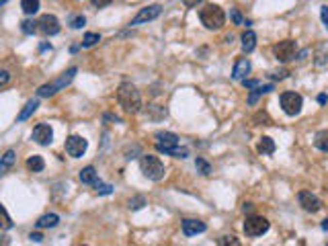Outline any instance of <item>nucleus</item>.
<instances>
[{
  "label": "nucleus",
  "instance_id": "f257e3e1",
  "mask_svg": "<svg viewBox=\"0 0 328 246\" xmlns=\"http://www.w3.org/2000/svg\"><path fill=\"white\" fill-rule=\"evenodd\" d=\"M117 101L125 109L130 115H135L142 111V97L140 90L135 88L131 82H121L119 88H117Z\"/></svg>",
  "mask_w": 328,
  "mask_h": 246
},
{
  "label": "nucleus",
  "instance_id": "f03ea898",
  "mask_svg": "<svg viewBox=\"0 0 328 246\" xmlns=\"http://www.w3.org/2000/svg\"><path fill=\"white\" fill-rule=\"evenodd\" d=\"M199 19H201V25L205 29L220 31L226 25V13L217 4H205L201 11H199Z\"/></svg>",
  "mask_w": 328,
  "mask_h": 246
},
{
  "label": "nucleus",
  "instance_id": "7ed1b4c3",
  "mask_svg": "<svg viewBox=\"0 0 328 246\" xmlns=\"http://www.w3.org/2000/svg\"><path fill=\"white\" fill-rule=\"evenodd\" d=\"M140 170L144 172L146 179L150 180H162L164 179V164L158 156H152V154H142L140 158Z\"/></svg>",
  "mask_w": 328,
  "mask_h": 246
},
{
  "label": "nucleus",
  "instance_id": "20e7f679",
  "mask_svg": "<svg viewBox=\"0 0 328 246\" xmlns=\"http://www.w3.org/2000/svg\"><path fill=\"white\" fill-rule=\"evenodd\" d=\"M76 72H78L76 68H68L60 78H56L53 82H48V84H43V86H39L37 88V97H53L56 93H60V90H64L72 80H74Z\"/></svg>",
  "mask_w": 328,
  "mask_h": 246
},
{
  "label": "nucleus",
  "instance_id": "39448f33",
  "mask_svg": "<svg viewBox=\"0 0 328 246\" xmlns=\"http://www.w3.org/2000/svg\"><path fill=\"white\" fill-rule=\"evenodd\" d=\"M269 228H271V224L267 217L250 215V217H246V222H244V234L248 236V238H259V236L269 232Z\"/></svg>",
  "mask_w": 328,
  "mask_h": 246
},
{
  "label": "nucleus",
  "instance_id": "423d86ee",
  "mask_svg": "<svg viewBox=\"0 0 328 246\" xmlns=\"http://www.w3.org/2000/svg\"><path fill=\"white\" fill-rule=\"evenodd\" d=\"M279 103H281V109H283L285 115L295 117V115H299V111H302L304 98H302V95H297V93H283L281 98H279Z\"/></svg>",
  "mask_w": 328,
  "mask_h": 246
},
{
  "label": "nucleus",
  "instance_id": "0eeeda50",
  "mask_svg": "<svg viewBox=\"0 0 328 246\" xmlns=\"http://www.w3.org/2000/svg\"><path fill=\"white\" fill-rule=\"evenodd\" d=\"M295 53H297V45L294 39H285V41H279L275 48H273V56H275L279 62H291L295 58Z\"/></svg>",
  "mask_w": 328,
  "mask_h": 246
},
{
  "label": "nucleus",
  "instance_id": "6e6552de",
  "mask_svg": "<svg viewBox=\"0 0 328 246\" xmlns=\"http://www.w3.org/2000/svg\"><path fill=\"white\" fill-rule=\"evenodd\" d=\"M64 148H66L68 156L80 158V156H84V152H86V148H88V142L82 138V135H70V138H66Z\"/></svg>",
  "mask_w": 328,
  "mask_h": 246
},
{
  "label": "nucleus",
  "instance_id": "1a4fd4ad",
  "mask_svg": "<svg viewBox=\"0 0 328 246\" xmlns=\"http://www.w3.org/2000/svg\"><path fill=\"white\" fill-rule=\"evenodd\" d=\"M160 15H162V6H160V4H150V6L142 8V11L133 16L131 23H130V27H138V25H144V23H150V21H154V19H158Z\"/></svg>",
  "mask_w": 328,
  "mask_h": 246
},
{
  "label": "nucleus",
  "instance_id": "9d476101",
  "mask_svg": "<svg viewBox=\"0 0 328 246\" xmlns=\"http://www.w3.org/2000/svg\"><path fill=\"white\" fill-rule=\"evenodd\" d=\"M60 29H62L60 21H58L53 15H43V16H39V21H37V33L45 35V37H51V35H58Z\"/></svg>",
  "mask_w": 328,
  "mask_h": 246
},
{
  "label": "nucleus",
  "instance_id": "9b49d317",
  "mask_svg": "<svg viewBox=\"0 0 328 246\" xmlns=\"http://www.w3.org/2000/svg\"><path fill=\"white\" fill-rule=\"evenodd\" d=\"M31 138H33L35 144H39V146H49L53 142V130L48 123H39V125L33 127Z\"/></svg>",
  "mask_w": 328,
  "mask_h": 246
},
{
  "label": "nucleus",
  "instance_id": "f8f14e48",
  "mask_svg": "<svg viewBox=\"0 0 328 246\" xmlns=\"http://www.w3.org/2000/svg\"><path fill=\"white\" fill-rule=\"evenodd\" d=\"M297 201H299V205H302L306 212H310V213L320 212V207H322V201H320V199H318L314 193H310V191H299Z\"/></svg>",
  "mask_w": 328,
  "mask_h": 246
},
{
  "label": "nucleus",
  "instance_id": "ddd939ff",
  "mask_svg": "<svg viewBox=\"0 0 328 246\" xmlns=\"http://www.w3.org/2000/svg\"><path fill=\"white\" fill-rule=\"evenodd\" d=\"M154 144H156V150L172 148V146H179V135L172 131H156L154 133Z\"/></svg>",
  "mask_w": 328,
  "mask_h": 246
},
{
  "label": "nucleus",
  "instance_id": "4468645a",
  "mask_svg": "<svg viewBox=\"0 0 328 246\" xmlns=\"http://www.w3.org/2000/svg\"><path fill=\"white\" fill-rule=\"evenodd\" d=\"M205 230H207V226L201 220H183V234L185 236H197V234H203Z\"/></svg>",
  "mask_w": 328,
  "mask_h": 246
},
{
  "label": "nucleus",
  "instance_id": "2eb2a0df",
  "mask_svg": "<svg viewBox=\"0 0 328 246\" xmlns=\"http://www.w3.org/2000/svg\"><path fill=\"white\" fill-rule=\"evenodd\" d=\"M250 60L248 58H240L238 62L234 64V70H232V78L234 80H244L246 74H250Z\"/></svg>",
  "mask_w": 328,
  "mask_h": 246
},
{
  "label": "nucleus",
  "instance_id": "dca6fc26",
  "mask_svg": "<svg viewBox=\"0 0 328 246\" xmlns=\"http://www.w3.org/2000/svg\"><path fill=\"white\" fill-rule=\"evenodd\" d=\"M254 48H257V33L254 31H244L242 33V51L244 53H250L254 51Z\"/></svg>",
  "mask_w": 328,
  "mask_h": 246
},
{
  "label": "nucleus",
  "instance_id": "f3484780",
  "mask_svg": "<svg viewBox=\"0 0 328 246\" xmlns=\"http://www.w3.org/2000/svg\"><path fill=\"white\" fill-rule=\"evenodd\" d=\"M37 107H39V101H37V98H31V101H27V105L23 107V111L16 115V121H19V123H21V121H27L35 111H37Z\"/></svg>",
  "mask_w": 328,
  "mask_h": 246
},
{
  "label": "nucleus",
  "instance_id": "a211bd4d",
  "mask_svg": "<svg viewBox=\"0 0 328 246\" xmlns=\"http://www.w3.org/2000/svg\"><path fill=\"white\" fill-rule=\"evenodd\" d=\"M60 224V215H56V213H45V215H41L37 222H35V226L37 228H56Z\"/></svg>",
  "mask_w": 328,
  "mask_h": 246
},
{
  "label": "nucleus",
  "instance_id": "6ab92c4d",
  "mask_svg": "<svg viewBox=\"0 0 328 246\" xmlns=\"http://www.w3.org/2000/svg\"><path fill=\"white\" fill-rule=\"evenodd\" d=\"M78 177H80V183H84V185H95L97 180H98L95 166H86V168H82Z\"/></svg>",
  "mask_w": 328,
  "mask_h": 246
},
{
  "label": "nucleus",
  "instance_id": "aec40b11",
  "mask_svg": "<svg viewBox=\"0 0 328 246\" xmlns=\"http://www.w3.org/2000/svg\"><path fill=\"white\" fill-rule=\"evenodd\" d=\"M257 150L261 154H267V156H269V154H273V152L277 150V146H275V142L269 138V135H262V138L259 140V144H257Z\"/></svg>",
  "mask_w": 328,
  "mask_h": 246
},
{
  "label": "nucleus",
  "instance_id": "412c9836",
  "mask_svg": "<svg viewBox=\"0 0 328 246\" xmlns=\"http://www.w3.org/2000/svg\"><path fill=\"white\" fill-rule=\"evenodd\" d=\"M160 154H168L172 158H187L189 156V148H180V146H172V148H162L158 150Z\"/></svg>",
  "mask_w": 328,
  "mask_h": 246
},
{
  "label": "nucleus",
  "instance_id": "4be33fe9",
  "mask_svg": "<svg viewBox=\"0 0 328 246\" xmlns=\"http://www.w3.org/2000/svg\"><path fill=\"white\" fill-rule=\"evenodd\" d=\"M314 146L320 152H326L328 154V130H324V131H318L316 133V138H314Z\"/></svg>",
  "mask_w": 328,
  "mask_h": 246
},
{
  "label": "nucleus",
  "instance_id": "5701e85b",
  "mask_svg": "<svg viewBox=\"0 0 328 246\" xmlns=\"http://www.w3.org/2000/svg\"><path fill=\"white\" fill-rule=\"evenodd\" d=\"M15 160H16V154H15V150H6L4 152V156H2V160H0V170L2 172H6L8 168L15 164Z\"/></svg>",
  "mask_w": 328,
  "mask_h": 246
},
{
  "label": "nucleus",
  "instance_id": "b1692460",
  "mask_svg": "<svg viewBox=\"0 0 328 246\" xmlns=\"http://www.w3.org/2000/svg\"><path fill=\"white\" fill-rule=\"evenodd\" d=\"M195 168H197L199 175H203V177H209V175H212V164H209L205 158H201V156H197V158H195Z\"/></svg>",
  "mask_w": 328,
  "mask_h": 246
},
{
  "label": "nucleus",
  "instance_id": "393cba45",
  "mask_svg": "<svg viewBox=\"0 0 328 246\" xmlns=\"http://www.w3.org/2000/svg\"><path fill=\"white\" fill-rule=\"evenodd\" d=\"M27 166L33 172H41L45 168V160L41 156H37V154H33V156H29V160H27Z\"/></svg>",
  "mask_w": 328,
  "mask_h": 246
},
{
  "label": "nucleus",
  "instance_id": "a878e982",
  "mask_svg": "<svg viewBox=\"0 0 328 246\" xmlns=\"http://www.w3.org/2000/svg\"><path fill=\"white\" fill-rule=\"evenodd\" d=\"M21 8L25 15H35L39 11V0H21Z\"/></svg>",
  "mask_w": 328,
  "mask_h": 246
},
{
  "label": "nucleus",
  "instance_id": "bb28decb",
  "mask_svg": "<svg viewBox=\"0 0 328 246\" xmlns=\"http://www.w3.org/2000/svg\"><path fill=\"white\" fill-rule=\"evenodd\" d=\"M98 41H101V35H98V33H93V31H88L84 37H82V48H93V45H97Z\"/></svg>",
  "mask_w": 328,
  "mask_h": 246
},
{
  "label": "nucleus",
  "instance_id": "cd10ccee",
  "mask_svg": "<svg viewBox=\"0 0 328 246\" xmlns=\"http://www.w3.org/2000/svg\"><path fill=\"white\" fill-rule=\"evenodd\" d=\"M21 31H23L25 35H33V33H37V21H31V19L21 21Z\"/></svg>",
  "mask_w": 328,
  "mask_h": 246
},
{
  "label": "nucleus",
  "instance_id": "c85d7f7f",
  "mask_svg": "<svg viewBox=\"0 0 328 246\" xmlns=\"http://www.w3.org/2000/svg\"><path fill=\"white\" fill-rule=\"evenodd\" d=\"M68 25H70V29H82V27L86 25V19H84V15H76V16H72Z\"/></svg>",
  "mask_w": 328,
  "mask_h": 246
},
{
  "label": "nucleus",
  "instance_id": "c756f323",
  "mask_svg": "<svg viewBox=\"0 0 328 246\" xmlns=\"http://www.w3.org/2000/svg\"><path fill=\"white\" fill-rule=\"evenodd\" d=\"M230 16H232L234 25H246V27H248V25H252L250 21H244V19H242V15H240V11H238V8H232V11H230Z\"/></svg>",
  "mask_w": 328,
  "mask_h": 246
},
{
  "label": "nucleus",
  "instance_id": "7c9ffc66",
  "mask_svg": "<svg viewBox=\"0 0 328 246\" xmlns=\"http://www.w3.org/2000/svg\"><path fill=\"white\" fill-rule=\"evenodd\" d=\"M314 64H316V66H328V51L326 49H320V51H318L316 53V58H314Z\"/></svg>",
  "mask_w": 328,
  "mask_h": 246
},
{
  "label": "nucleus",
  "instance_id": "2f4dec72",
  "mask_svg": "<svg viewBox=\"0 0 328 246\" xmlns=\"http://www.w3.org/2000/svg\"><path fill=\"white\" fill-rule=\"evenodd\" d=\"M95 191H97L98 195H111L113 193V187L101 183V180H97V183H95Z\"/></svg>",
  "mask_w": 328,
  "mask_h": 246
},
{
  "label": "nucleus",
  "instance_id": "473e14b6",
  "mask_svg": "<svg viewBox=\"0 0 328 246\" xmlns=\"http://www.w3.org/2000/svg\"><path fill=\"white\" fill-rule=\"evenodd\" d=\"M0 215H2V230H11L13 228V220H11V215H8L6 212V207H0Z\"/></svg>",
  "mask_w": 328,
  "mask_h": 246
},
{
  "label": "nucleus",
  "instance_id": "72a5a7b5",
  "mask_svg": "<svg viewBox=\"0 0 328 246\" xmlns=\"http://www.w3.org/2000/svg\"><path fill=\"white\" fill-rule=\"evenodd\" d=\"M144 205H146V199H144L142 195H138V197L130 199V205H127V207H130V209H133V212H135V209H142Z\"/></svg>",
  "mask_w": 328,
  "mask_h": 246
},
{
  "label": "nucleus",
  "instance_id": "f704fd0d",
  "mask_svg": "<svg viewBox=\"0 0 328 246\" xmlns=\"http://www.w3.org/2000/svg\"><path fill=\"white\" fill-rule=\"evenodd\" d=\"M217 244H234V246H240V240H236L234 236H224V238L217 240Z\"/></svg>",
  "mask_w": 328,
  "mask_h": 246
},
{
  "label": "nucleus",
  "instance_id": "c9c22d12",
  "mask_svg": "<svg viewBox=\"0 0 328 246\" xmlns=\"http://www.w3.org/2000/svg\"><path fill=\"white\" fill-rule=\"evenodd\" d=\"M269 76H271L273 80H283V78L289 76V72H287V70H279V72H271Z\"/></svg>",
  "mask_w": 328,
  "mask_h": 246
},
{
  "label": "nucleus",
  "instance_id": "e433bc0d",
  "mask_svg": "<svg viewBox=\"0 0 328 246\" xmlns=\"http://www.w3.org/2000/svg\"><path fill=\"white\" fill-rule=\"evenodd\" d=\"M254 121H265V125H269V115L267 113H257V115H254Z\"/></svg>",
  "mask_w": 328,
  "mask_h": 246
},
{
  "label": "nucleus",
  "instance_id": "4c0bfd02",
  "mask_svg": "<svg viewBox=\"0 0 328 246\" xmlns=\"http://www.w3.org/2000/svg\"><path fill=\"white\" fill-rule=\"evenodd\" d=\"M180 2H183L187 8H195L199 2H201V0H180Z\"/></svg>",
  "mask_w": 328,
  "mask_h": 246
},
{
  "label": "nucleus",
  "instance_id": "58836bf2",
  "mask_svg": "<svg viewBox=\"0 0 328 246\" xmlns=\"http://www.w3.org/2000/svg\"><path fill=\"white\" fill-rule=\"evenodd\" d=\"M29 240H31V242H41L43 236H41L39 232H31V234H29Z\"/></svg>",
  "mask_w": 328,
  "mask_h": 246
},
{
  "label": "nucleus",
  "instance_id": "ea45409f",
  "mask_svg": "<svg viewBox=\"0 0 328 246\" xmlns=\"http://www.w3.org/2000/svg\"><path fill=\"white\" fill-rule=\"evenodd\" d=\"M95 6H98V8H103V6H107V4H111V0H90Z\"/></svg>",
  "mask_w": 328,
  "mask_h": 246
},
{
  "label": "nucleus",
  "instance_id": "a19ab883",
  "mask_svg": "<svg viewBox=\"0 0 328 246\" xmlns=\"http://www.w3.org/2000/svg\"><path fill=\"white\" fill-rule=\"evenodd\" d=\"M105 119H107V121H115V123H121V117H117V115H109V113H107V115H105Z\"/></svg>",
  "mask_w": 328,
  "mask_h": 246
},
{
  "label": "nucleus",
  "instance_id": "79ce46f5",
  "mask_svg": "<svg viewBox=\"0 0 328 246\" xmlns=\"http://www.w3.org/2000/svg\"><path fill=\"white\" fill-rule=\"evenodd\" d=\"M0 74H2V76H0V84H6V82H8V72L6 70H2V72H0Z\"/></svg>",
  "mask_w": 328,
  "mask_h": 246
},
{
  "label": "nucleus",
  "instance_id": "37998d69",
  "mask_svg": "<svg viewBox=\"0 0 328 246\" xmlns=\"http://www.w3.org/2000/svg\"><path fill=\"white\" fill-rule=\"evenodd\" d=\"M252 209H254V205H252V203H244L242 212H244V213H252Z\"/></svg>",
  "mask_w": 328,
  "mask_h": 246
},
{
  "label": "nucleus",
  "instance_id": "c03bdc74",
  "mask_svg": "<svg viewBox=\"0 0 328 246\" xmlns=\"http://www.w3.org/2000/svg\"><path fill=\"white\" fill-rule=\"evenodd\" d=\"M328 101V97L326 95H318V103H320V105H324Z\"/></svg>",
  "mask_w": 328,
  "mask_h": 246
},
{
  "label": "nucleus",
  "instance_id": "a18cd8bd",
  "mask_svg": "<svg viewBox=\"0 0 328 246\" xmlns=\"http://www.w3.org/2000/svg\"><path fill=\"white\" fill-rule=\"evenodd\" d=\"M322 230H326V232H328V217H326V220L322 222Z\"/></svg>",
  "mask_w": 328,
  "mask_h": 246
},
{
  "label": "nucleus",
  "instance_id": "49530a36",
  "mask_svg": "<svg viewBox=\"0 0 328 246\" xmlns=\"http://www.w3.org/2000/svg\"><path fill=\"white\" fill-rule=\"evenodd\" d=\"M324 21V27H326V31H328V16H326V19H322Z\"/></svg>",
  "mask_w": 328,
  "mask_h": 246
}]
</instances>
